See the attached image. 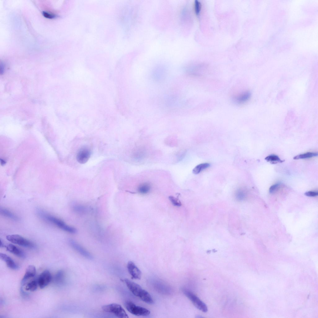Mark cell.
I'll return each instance as SVG.
<instances>
[{"instance_id":"1","label":"cell","mask_w":318,"mask_h":318,"mask_svg":"<svg viewBox=\"0 0 318 318\" xmlns=\"http://www.w3.org/2000/svg\"><path fill=\"white\" fill-rule=\"evenodd\" d=\"M36 213L41 218L55 225L64 231L73 234L77 232L76 229L74 227L69 225L62 220L47 213L41 209H37Z\"/></svg>"},{"instance_id":"2","label":"cell","mask_w":318,"mask_h":318,"mask_svg":"<svg viewBox=\"0 0 318 318\" xmlns=\"http://www.w3.org/2000/svg\"><path fill=\"white\" fill-rule=\"evenodd\" d=\"M102 309L104 311L114 315L120 318H128L129 317L124 309L120 305L113 303L103 306Z\"/></svg>"},{"instance_id":"3","label":"cell","mask_w":318,"mask_h":318,"mask_svg":"<svg viewBox=\"0 0 318 318\" xmlns=\"http://www.w3.org/2000/svg\"><path fill=\"white\" fill-rule=\"evenodd\" d=\"M6 238L9 241L24 247L31 249L36 247L35 245L32 241L18 234L9 235Z\"/></svg>"},{"instance_id":"4","label":"cell","mask_w":318,"mask_h":318,"mask_svg":"<svg viewBox=\"0 0 318 318\" xmlns=\"http://www.w3.org/2000/svg\"><path fill=\"white\" fill-rule=\"evenodd\" d=\"M124 305L129 312L136 316H147L150 313V311L148 309L136 306L130 301H126L124 303Z\"/></svg>"},{"instance_id":"5","label":"cell","mask_w":318,"mask_h":318,"mask_svg":"<svg viewBox=\"0 0 318 318\" xmlns=\"http://www.w3.org/2000/svg\"><path fill=\"white\" fill-rule=\"evenodd\" d=\"M183 291L196 308L204 312L207 311L208 309L207 305L196 296L186 289H183Z\"/></svg>"},{"instance_id":"6","label":"cell","mask_w":318,"mask_h":318,"mask_svg":"<svg viewBox=\"0 0 318 318\" xmlns=\"http://www.w3.org/2000/svg\"><path fill=\"white\" fill-rule=\"evenodd\" d=\"M123 281L130 291L134 295L140 299L147 291L143 289L139 284L128 279H125L123 280Z\"/></svg>"},{"instance_id":"7","label":"cell","mask_w":318,"mask_h":318,"mask_svg":"<svg viewBox=\"0 0 318 318\" xmlns=\"http://www.w3.org/2000/svg\"><path fill=\"white\" fill-rule=\"evenodd\" d=\"M52 279L50 272L48 270L44 271L38 278L39 286L41 288H45L50 283Z\"/></svg>"},{"instance_id":"8","label":"cell","mask_w":318,"mask_h":318,"mask_svg":"<svg viewBox=\"0 0 318 318\" xmlns=\"http://www.w3.org/2000/svg\"><path fill=\"white\" fill-rule=\"evenodd\" d=\"M91 156V151L87 148H81L76 155V159L79 163L83 164L88 161Z\"/></svg>"},{"instance_id":"9","label":"cell","mask_w":318,"mask_h":318,"mask_svg":"<svg viewBox=\"0 0 318 318\" xmlns=\"http://www.w3.org/2000/svg\"><path fill=\"white\" fill-rule=\"evenodd\" d=\"M68 242L70 245L80 254L88 258H92L91 254L75 240L70 239Z\"/></svg>"},{"instance_id":"10","label":"cell","mask_w":318,"mask_h":318,"mask_svg":"<svg viewBox=\"0 0 318 318\" xmlns=\"http://www.w3.org/2000/svg\"><path fill=\"white\" fill-rule=\"evenodd\" d=\"M251 96V93L249 91H246L235 95L233 96V99L235 103L241 105L247 102Z\"/></svg>"},{"instance_id":"11","label":"cell","mask_w":318,"mask_h":318,"mask_svg":"<svg viewBox=\"0 0 318 318\" xmlns=\"http://www.w3.org/2000/svg\"><path fill=\"white\" fill-rule=\"evenodd\" d=\"M127 268L132 279H140L141 276V271L133 262H128Z\"/></svg>"},{"instance_id":"12","label":"cell","mask_w":318,"mask_h":318,"mask_svg":"<svg viewBox=\"0 0 318 318\" xmlns=\"http://www.w3.org/2000/svg\"><path fill=\"white\" fill-rule=\"evenodd\" d=\"M36 274V269L35 266L32 265L29 266L27 267L25 273L21 281V287L25 284L29 279L35 276Z\"/></svg>"},{"instance_id":"13","label":"cell","mask_w":318,"mask_h":318,"mask_svg":"<svg viewBox=\"0 0 318 318\" xmlns=\"http://www.w3.org/2000/svg\"><path fill=\"white\" fill-rule=\"evenodd\" d=\"M0 258L5 262L7 266L10 268L14 270L19 269V267L18 265L10 257L6 254L1 253Z\"/></svg>"},{"instance_id":"14","label":"cell","mask_w":318,"mask_h":318,"mask_svg":"<svg viewBox=\"0 0 318 318\" xmlns=\"http://www.w3.org/2000/svg\"><path fill=\"white\" fill-rule=\"evenodd\" d=\"M6 248L7 251L16 256L22 258H26V255L25 252L21 249L11 244H8Z\"/></svg>"},{"instance_id":"15","label":"cell","mask_w":318,"mask_h":318,"mask_svg":"<svg viewBox=\"0 0 318 318\" xmlns=\"http://www.w3.org/2000/svg\"><path fill=\"white\" fill-rule=\"evenodd\" d=\"M0 212L1 215L15 221L19 220V217L15 214L7 209L1 207Z\"/></svg>"},{"instance_id":"16","label":"cell","mask_w":318,"mask_h":318,"mask_svg":"<svg viewBox=\"0 0 318 318\" xmlns=\"http://www.w3.org/2000/svg\"><path fill=\"white\" fill-rule=\"evenodd\" d=\"M65 274L62 270H59L55 275L54 281L57 284L61 285L64 282Z\"/></svg>"},{"instance_id":"17","label":"cell","mask_w":318,"mask_h":318,"mask_svg":"<svg viewBox=\"0 0 318 318\" xmlns=\"http://www.w3.org/2000/svg\"><path fill=\"white\" fill-rule=\"evenodd\" d=\"M38 286V278H35L27 284L25 289L27 291H33L37 289Z\"/></svg>"},{"instance_id":"18","label":"cell","mask_w":318,"mask_h":318,"mask_svg":"<svg viewBox=\"0 0 318 318\" xmlns=\"http://www.w3.org/2000/svg\"><path fill=\"white\" fill-rule=\"evenodd\" d=\"M71 207L74 212L78 214L84 213L86 211V208L84 206L76 203H73Z\"/></svg>"},{"instance_id":"19","label":"cell","mask_w":318,"mask_h":318,"mask_svg":"<svg viewBox=\"0 0 318 318\" xmlns=\"http://www.w3.org/2000/svg\"><path fill=\"white\" fill-rule=\"evenodd\" d=\"M265 160L272 164H276L284 161L283 160H281L278 156L275 155H271L267 156L265 158Z\"/></svg>"},{"instance_id":"20","label":"cell","mask_w":318,"mask_h":318,"mask_svg":"<svg viewBox=\"0 0 318 318\" xmlns=\"http://www.w3.org/2000/svg\"><path fill=\"white\" fill-rule=\"evenodd\" d=\"M317 155L318 153H317L308 152L306 153L297 155L293 157V159L294 160H298L300 159H306L316 157L317 156Z\"/></svg>"},{"instance_id":"21","label":"cell","mask_w":318,"mask_h":318,"mask_svg":"<svg viewBox=\"0 0 318 318\" xmlns=\"http://www.w3.org/2000/svg\"><path fill=\"white\" fill-rule=\"evenodd\" d=\"M150 189V185L148 183H144L141 184L138 189V192L142 194L148 193Z\"/></svg>"},{"instance_id":"22","label":"cell","mask_w":318,"mask_h":318,"mask_svg":"<svg viewBox=\"0 0 318 318\" xmlns=\"http://www.w3.org/2000/svg\"><path fill=\"white\" fill-rule=\"evenodd\" d=\"M210 166V164L208 163H203L199 164L197 166L193 169V172L195 174H198L202 170L209 167Z\"/></svg>"},{"instance_id":"23","label":"cell","mask_w":318,"mask_h":318,"mask_svg":"<svg viewBox=\"0 0 318 318\" xmlns=\"http://www.w3.org/2000/svg\"><path fill=\"white\" fill-rule=\"evenodd\" d=\"M281 184L279 183L275 184L271 186L269 190L270 193H273L277 191L280 188Z\"/></svg>"},{"instance_id":"24","label":"cell","mask_w":318,"mask_h":318,"mask_svg":"<svg viewBox=\"0 0 318 318\" xmlns=\"http://www.w3.org/2000/svg\"><path fill=\"white\" fill-rule=\"evenodd\" d=\"M169 198L172 203L175 206H180L181 204L180 202L176 198L172 196L169 197Z\"/></svg>"},{"instance_id":"25","label":"cell","mask_w":318,"mask_h":318,"mask_svg":"<svg viewBox=\"0 0 318 318\" xmlns=\"http://www.w3.org/2000/svg\"><path fill=\"white\" fill-rule=\"evenodd\" d=\"M195 10L196 14L199 15L201 9V3L198 0L195 1Z\"/></svg>"},{"instance_id":"26","label":"cell","mask_w":318,"mask_h":318,"mask_svg":"<svg viewBox=\"0 0 318 318\" xmlns=\"http://www.w3.org/2000/svg\"><path fill=\"white\" fill-rule=\"evenodd\" d=\"M42 14L44 17L49 19H53L57 16L55 14L45 11H43Z\"/></svg>"},{"instance_id":"27","label":"cell","mask_w":318,"mask_h":318,"mask_svg":"<svg viewBox=\"0 0 318 318\" xmlns=\"http://www.w3.org/2000/svg\"><path fill=\"white\" fill-rule=\"evenodd\" d=\"M304 194L307 196L314 197L317 196L318 195V193L316 192L309 191L305 192Z\"/></svg>"},{"instance_id":"28","label":"cell","mask_w":318,"mask_h":318,"mask_svg":"<svg viewBox=\"0 0 318 318\" xmlns=\"http://www.w3.org/2000/svg\"><path fill=\"white\" fill-rule=\"evenodd\" d=\"M237 194L239 198L240 197L241 198H244L245 196V194L244 191L243 190L241 189H239L237 190Z\"/></svg>"},{"instance_id":"29","label":"cell","mask_w":318,"mask_h":318,"mask_svg":"<svg viewBox=\"0 0 318 318\" xmlns=\"http://www.w3.org/2000/svg\"><path fill=\"white\" fill-rule=\"evenodd\" d=\"M3 246H4V244H3V242H2V240H0V247L1 248V247H3Z\"/></svg>"}]
</instances>
